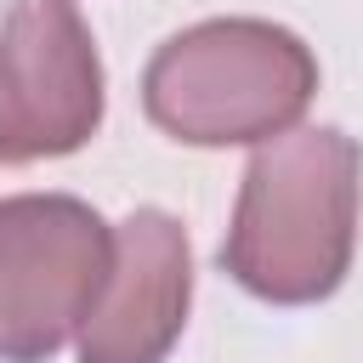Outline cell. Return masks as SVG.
Returning <instances> with one entry per match:
<instances>
[{
    "instance_id": "5b68a950",
    "label": "cell",
    "mask_w": 363,
    "mask_h": 363,
    "mask_svg": "<svg viewBox=\"0 0 363 363\" xmlns=\"http://www.w3.org/2000/svg\"><path fill=\"white\" fill-rule=\"evenodd\" d=\"M0 57L23 108L28 164L68 159L102 130L108 79L74 0H11L0 23Z\"/></svg>"
},
{
    "instance_id": "8992f818",
    "label": "cell",
    "mask_w": 363,
    "mask_h": 363,
    "mask_svg": "<svg viewBox=\"0 0 363 363\" xmlns=\"http://www.w3.org/2000/svg\"><path fill=\"white\" fill-rule=\"evenodd\" d=\"M0 164H28V136H23V113H17L6 57H0Z\"/></svg>"
},
{
    "instance_id": "277c9868",
    "label": "cell",
    "mask_w": 363,
    "mask_h": 363,
    "mask_svg": "<svg viewBox=\"0 0 363 363\" xmlns=\"http://www.w3.org/2000/svg\"><path fill=\"white\" fill-rule=\"evenodd\" d=\"M193 306V244L187 227L142 204L113 227L108 278L79 318V363H164Z\"/></svg>"
},
{
    "instance_id": "6da1fadb",
    "label": "cell",
    "mask_w": 363,
    "mask_h": 363,
    "mask_svg": "<svg viewBox=\"0 0 363 363\" xmlns=\"http://www.w3.org/2000/svg\"><path fill=\"white\" fill-rule=\"evenodd\" d=\"M357 210V136H346L340 125H289L284 136L255 142L216 261L267 306H318L352 272Z\"/></svg>"
},
{
    "instance_id": "3957f363",
    "label": "cell",
    "mask_w": 363,
    "mask_h": 363,
    "mask_svg": "<svg viewBox=\"0 0 363 363\" xmlns=\"http://www.w3.org/2000/svg\"><path fill=\"white\" fill-rule=\"evenodd\" d=\"M113 227L74 193L0 199V363H51L91 312Z\"/></svg>"
},
{
    "instance_id": "7a4b0ae2",
    "label": "cell",
    "mask_w": 363,
    "mask_h": 363,
    "mask_svg": "<svg viewBox=\"0 0 363 363\" xmlns=\"http://www.w3.org/2000/svg\"><path fill=\"white\" fill-rule=\"evenodd\" d=\"M318 96L312 45L267 17H204L142 68V113L187 147H255L301 125Z\"/></svg>"
}]
</instances>
